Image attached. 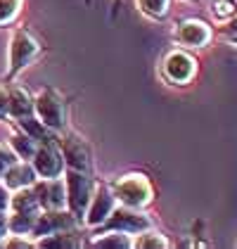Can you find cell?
<instances>
[{
	"label": "cell",
	"mask_w": 237,
	"mask_h": 249,
	"mask_svg": "<svg viewBox=\"0 0 237 249\" xmlns=\"http://www.w3.org/2000/svg\"><path fill=\"white\" fill-rule=\"evenodd\" d=\"M138 5L150 17H164L169 12V0H138Z\"/></svg>",
	"instance_id": "22"
},
{
	"label": "cell",
	"mask_w": 237,
	"mask_h": 249,
	"mask_svg": "<svg viewBox=\"0 0 237 249\" xmlns=\"http://www.w3.org/2000/svg\"><path fill=\"white\" fill-rule=\"evenodd\" d=\"M133 245H135V247H140V249H157V247L159 249H166V247H169V242H166L159 232H150V230H147V232H142V235H140Z\"/></svg>",
	"instance_id": "21"
},
{
	"label": "cell",
	"mask_w": 237,
	"mask_h": 249,
	"mask_svg": "<svg viewBox=\"0 0 237 249\" xmlns=\"http://www.w3.org/2000/svg\"><path fill=\"white\" fill-rule=\"evenodd\" d=\"M10 147H12V152L17 154V159L31 161V157H34V152H36L38 142H36L29 133H15L12 138H10Z\"/></svg>",
	"instance_id": "17"
},
{
	"label": "cell",
	"mask_w": 237,
	"mask_h": 249,
	"mask_svg": "<svg viewBox=\"0 0 237 249\" xmlns=\"http://www.w3.org/2000/svg\"><path fill=\"white\" fill-rule=\"evenodd\" d=\"M36 178H38V173L36 169L29 164V161H15L5 176H2V183L10 188V190H19V188H29V185H34L36 183Z\"/></svg>",
	"instance_id": "12"
},
{
	"label": "cell",
	"mask_w": 237,
	"mask_h": 249,
	"mask_svg": "<svg viewBox=\"0 0 237 249\" xmlns=\"http://www.w3.org/2000/svg\"><path fill=\"white\" fill-rule=\"evenodd\" d=\"M7 232H10V228H7V216H5V211H0V240H5Z\"/></svg>",
	"instance_id": "28"
},
{
	"label": "cell",
	"mask_w": 237,
	"mask_h": 249,
	"mask_svg": "<svg viewBox=\"0 0 237 249\" xmlns=\"http://www.w3.org/2000/svg\"><path fill=\"white\" fill-rule=\"evenodd\" d=\"M117 207V197H114V192H109V188H104V185H100L98 190L93 192V197H90V204H88V209H85V223L88 226H102L107 218H109V213L114 211Z\"/></svg>",
	"instance_id": "8"
},
{
	"label": "cell",
	"mask_w": 237,
	"mask_h": 249,
	"mask_svg": "<svg viewBox=\"0 0 237 249\" xmlns=\"http://www.w3.org/2000/svg\"><path fill=\"white\" fill-rule=\"evenodd\" d=\"M10 188L5 183H0V211H7L10 209Z\"/></svg>",
	"instance_id": "26"
},
{
	"label": "cell",
	"mask_w": 237,
	"mask_h": 249,
	"mask_svg": "<svg viewBox=\"0 0 237 249\" xmlns=\"http://www.w3.org/2000/svg\"><path fill=\"white\" fill-rule=\"evenodd\" d=\"M133 242L126 237V232L123 230H114V232H107V235H102L98 240H93V247H109V249H126L131 247Z\"/></svg>",
	"instance_id": "20"
},
{
	"label": "cell",
	"mask_w": 237,
	"mask_h": 249,
	"mask_svg": "<svg viewBox=\"0 0 237 249\" xmlns=\"http://www.w3.org/2000/svg\"><path fill=\"white\" fill-rule=\"evenodd\" d=\"M164 74L173 83H185L195 74V59L185 53H171L164 62Z\"/></svg>",
	"instance_id": "11"
},
{
	"label": "cell",
	"mask_w": 237,
	"mask_h": 249,
	"mask_svg": "<svg viewBox=\"0 0 237 249\" xmlns=\"http://www.w3.org/2000/svg\"><path fill=\"white\" fill-rule=\"evenodd\" d=\"M21 126V131L24 133H29L36 142H50V140H55V131L52 128H48L40 119H34V114L29 116H21V119H17Z\"/></svg>",
	"instance_id": "16"
},
{
	"label": "cell",
	"mask_w": 237,
	"mask_h": 249,
	"mask_svg": "<svg viewBox=\"0 0 237 249\" xmlns=\"http://www.w3.org/2000/svg\"><path fill=\"white\" fill-rule=\"evenodd\" d=\"M38 247H79V240L74 235V230H59L52 235H43L36 240Z\"/></svg>",
	"instance_id": "19"
},
{
	"label": "cell",
	"mask_w": 237,
	"mask_h": 249,
	"mask_svg": "<svg viewBox=\"0 0 237 249\" xmlns=\"http://www.w3.org/2000/svg\"><path fill=\"white\" fill-rule=\"evenodd\" d=\"M233 2H237V0H233Z\"/></svg>",
	"instance_id": "29"
},
{
	"label": "cell",
	"mask_w": 237,
	"mask_h": 249,
	"mask_svg": "<svg viewBox=\"0 0 237 249\" xmlns=\"http://www.w3.org/2000/svg\"><path fill=\"white\" fill-rule=\"evenodd\" d=\"M114 197L123 207L138 209V207H145L152 199V185L147 183L145 176H135L133 173V176L121 178L117 185H114Z\"/></svg>",
	"instance_id": "3"
},
{
	"label": "cell",
	"mask_w": 237,
	"mask_h": 249,
	"mask_svg": "<svg viewBox=\"0 0 237 249\" xmlns=\"http://www.w3.org/2000/svg\"><path fill=\"white\" fill-rule=\"evenodd\" d=\"M7 107H10V116H15V119L29 116L34 114V97L29 95L26 88L17 86L7 93Z\"/></svg>",
	"instance_id": "14"
},
{
	"label": "cell",
	"mask_w": 237,
	"mask_h": 249,
	"mask_svg": "<svg viewBox=\"0 0 237 249\" xmlns=\"http://www.w3.org/2000/svg\"><path fill=\"white\" fill-rule=\"evenodd\" d=\"M104 223H107V228L123 230V232H140V230L150 228V218L138 213V211H133V207H123V209L114 207V211L109 213V218Z\"/></svg>",
	"instance_id": "9"
},
{
	"label": "cell",
	"mask_w": 237,
	"mask_h": 249,
	"mask_svg": "<svg viewBox=\"0 0 237 249\" xmlns=\"http://www.w3.org/2000/svg\"><path fill=\"white\" fill-rule=\"evenodd\" d=\"M21 0H0V24H10L19 15Z\"/></svg>",
	"instance_id": "23"
},
{
	"label": "cell",
	"mask_w": 237,
	"mask_h": 249,
	"mask_svg": "<svg viewBox=\"0 0 237 249\" xmlns=\"http://www.w3.org/2000/svg\"><path fill=\"white\" fill-rule=\"evenodd\" d=\"M10 116V107H7V93L0 88V121Z\"/></svg>",
	"instance_id": "27"
},
{
	"label": "cell",
	"mask_w": 237,
	"mask_h": 249,
	"mask_svg": "<svg viewBox=\"0 0 237 249\" xmlns=\"http://www.w3.org/2000/svg\"><path fill=\"white\" fill-rule=\"evenodd\" d=\"M59 150H62V157H64V164H69V169L85 173L90 171V152H88V147L83 145L81 138H74V135L64 138Z\"/></svg>",
	"instance_id": "10"
},
{
	"label": "cell",
	"mask_w": 237,
	"mask_h": 249,
	"mask_svg": "<svg viewBox=\"0 0 237 249\" xmlns=\"http://www.w3.org/2000/svg\"><path fill=\"white\" fill-rule=\"evenodd\" d=\"M34 112H36L40 121H43L48 128H52L55 133L67 126V107H64V100H62V95H59L57 90H52V88H45V90L38 93V97L34 100Z\"/></svg>",
	"instance_id": "2"
},
{
	"label": "cell",
	"mask_w": 237,
	"mask_h": 249,
	"mask_svg": "<svg viewBox=\"0 0 237 249\" xmlns=\"http://www.w3.org/2000/svg\"><path fill=\"white\" fill-rule=\"evenodd\" d=\"M31 166L36 169L40 178H57L64 171V157L62 150L55 145V140L50 142H38L36 152L31 157Z\"/></svg>",
	"instance_id": "5"
},
{
	"label": "cell",
	"mask_w": 237,
	"mask_h": 249,
	"mask_svg": "<svg viewBox=\"0 0 237 249\" xmlns=\"http://www.w3.org/2000/svg\"><path fill=\"white\" fill-rule=\"evenodd\" d=\"M40 209H64L67 207V188L62 178H40L34 185Z\"/></svg>",
	"instance_id": "7"
},
{
	"label": "cell",
	"mask_w": 237,
	"mask_h": 249,
	"mask_svg": "<svg viewBox=\"0 0 237 249\" xmlns=\"http://www.w3.org/2000/svg\"><path fill=\"white\" fill-rule=\"evenodd\" d=\"M36 218H38V213L12 211V216L7 218V228H10V232H12V235H31Z\"/></svg>",
	"instance_id": "18"
},
{
	"label": "cell",
	"mask_w": 237,
	"mask_h": 249,
	"mask_svg": "<svg viewBox=\"0 0 237 249\" xmlns=\"http://www.w3.org/2000/svg\"><path fill=\"white\" fill-rule=\"evenodd\" d=\"M10 209L12 211H26V213H40V204L36 199L34 188H19L15 190V195L10 197Z\"/></svg>",
	"instance_id": "15"
},
{
	"label": "cell",
	"mask_w": 237,
	"mask_h": 249,
	"mask_svg": "<svg viewBox=\"0 0 237 249\" xmlns=\"http://www.w3.org/2000/svg\"><path fill=\"white\" fill-rule=\"evenodd\" d=\"M79 223V218L71 213V211L64 209H45L38 213L36 223H34V230L31 235L38 240L43 235H52V232H59V230H74Z\"/></svg>",
	"instance_id": "6"
},
{
	"label": "cell",
	"mask_w": 237,
	"mask_h": 249,
	"mask_svg": "<svg viewBox=\"0 0 237 249\" xmlns=\"http://www.w3.org/2000/svg\"><path fill=\"white\" fill-rule=\"evenodd\" d=\"M211 7H214V15L218 19H228L237 12V2H233V0H214Z\"/></svg>",
	"instance_id": "24"
},
{
	"label": "cell",
	"mask_w": 237,
	"mask_h": 249,
	"mask_svg": "<svg viewBox=\"0 0 237 249\" xmlns=\"http://www.w3.org/2000/svg\"><path fill=\"white\" fill-rule=\"evenodd\" d=\"M38 53H40L38 40L34 38L26 29H19L12 36V43H10V71H7V76L19 74L24 67H29L34 59L38 57Z\"/></svg>",
	"instance_id": "4"
},
{
	"label": "cell",
	"mask_w": 237,
	"mask_h": 249,
	"mask_svg": "<svg viewBox=\"0 0 237 249\" xmlns=\"http://www.w3.org/2000/svg\"><path fill=\"white\" fill-rule=\"evenodd\" d=\"M64 188H67V207L76 218H81L93 197V180L88 178L85 171L69 169L67 178H64Z\"/></svg>",
	"instance_id": "1"
},
{
	"label": "cell",
	"mask_w": 237,
	"mask_h": 249,
	"mask_svg": "<svg viewBox=\"0 0 237 249\" xmlns=\"http://www.w3.org/2000/svg\"><path fill=\"white\" fill-rule=\"evenodd\" d=\"M17 161V154L12 152V147H5V145H0V178L5 176V171L12 166Z\"/></svg>",
	"instance_id": "25"
},
{
	"label": "cell",
	"mask_w": 237,
	"mask_h": 249,
	"mask_svg": "<svg viewBox=\"0 0 237 249\" xmlns=\"http://www.w3.org/2000/svg\"><path fill=\"white\" fill-rule=\"evenodd\" d=\"M209 38H211V31L204 21L187 19L178 26V40L187 48H202L209 43Z\"/></svg>",
	"instance_id": "13"
}]
</instances>
